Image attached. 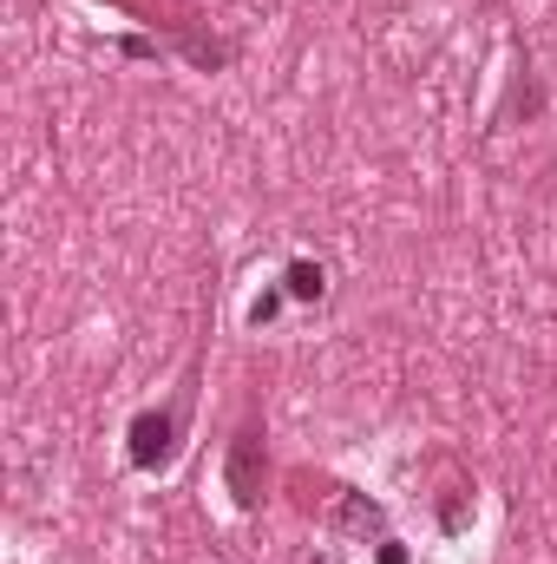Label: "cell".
Instances as JSON below:
<instances>
[{"instance_id": "obj_3", "label": "cell", "mask_w": 557, "mask_h": 564, "mask_svg": "<svg viewBox=\"0 0 557 564\" xmlns=\"http://www.w3.org/2000/svg\"><path fill=\"white\" fill-rule=\"evenodd\" d=\"M335 525H341V532H354V539H368V532H374V545L387 539V512H381L368 492H348V499H341V512H335Z\"/></svg>"}, {"instance_id": "obj_4", "label": "cell", "mask_w": 557, "mask_h": 564, "mask_svg": "<svg viewBox=\"0 0 557 564\" xmlns=\"http://www.w3.org/2000/svg\"><path fill=\"white\" fill-rule=\"evenodd\" d=\"M282 289H288V302H321V295H328V270L308 263V257H295V263L282 270Z\"/></svg>"}, {"instance_id": "obj_1", "label": "cell", "mask_w": 557, "mask_h": 564, "mask_svg": "<svg viewBox=\"0 0 557 564\" xmlns=\"http://www.w3.org/2000/svg\"><path fill=\"white\" fill-rule=\"evenodd\" d=\"M184 421H190V388L171 408H144L139 421L125 426V459L139 473H164L177 459V446H184Z\"/></svg>"}, {"instance_id": "obj_6", "label": "cell", "mask_w": 557, "mask_h": 564, "mask_svg": "<svg viewBox=\"0 0 557 564\" xmlns=\"http://www.w3.org/2000/svg\"><path fill=\"white\" fill-rule=\"evenodd\" d=\"M374 564H414V558H407V545L387 532V539H381V552H374Z\"/></svg>"}, {"instance_id": "obj_2", "label": "cell", "mask_w": 557, "mask_h": 564, "mask_svg": "<svg viewBox=\"0 0 557 564\" xmlns=\"http://www.w3.org/2000/svg\"><path fill=\"white\" fill-rule=\"evenodd\" d=\"M263 479H270L263 426L243 421V426H237V440H230V459H223V486H230V499H237L243 512H256V506H263Z\"/></svg>"}, {"instance_id": "obj_5", "label": "cell", "mask_w": 557, "mask_h": 564, "mask_svg": "<svg viewBox=\"0 0 557 564\" xmlns=\"http://www.w3.org/2000/svg\"><path fill=\"white\" fill-rule=\"evenodd\" d=\"M282 302H288V289H263V295H256V302H250V328H270V322H276L282 315Z\"/></svg>"}]
</instances>
